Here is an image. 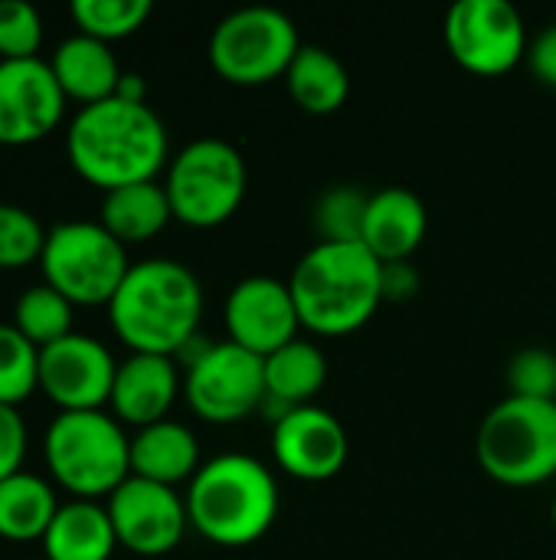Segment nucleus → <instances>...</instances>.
<instances>
[{
  "mask_svg": "<svg viewBox=\"0 0 556 560\" xmlns=\"http://www.w3.org/2000/svg\"><path fill=\"white\" fill-rule=\"evenodd\" d=\"M66 154L85 184L108 194L157 177L167 164V131L147 102L105 98L75 112L66 131Z\"/></svg>",
  "mask_w": 556,
  "mask_h": 560,
  "instance_id": "obj_1",
  "label": "nucleus"
},
{
  "mask_svg": "<svg viewBox=\"0 0 556 560\" xmlns=\"http://www.w3.org/2000/svg\"><path fill=\"white\" fill-rule=\"evenodd\" d=\"M203 289L177 259L134 262L108 302L111 331L131 354L177 358L200 328Z\"/></svg>",
  "mask_w": 556,
  "mask_h": 560,
  "instance_id": "obj_2",
  "label": "nucleus"
},
{
  "mask_svg": "<svg viewBox=\"0 0 556 560\" xmlns=\"http://www.w3.org/2000/svg\"><path fill=\"white\" fill-rule=\"evenodd\" d=\"M380 272L383 262L364 243H315L288 279L301 328L321 338L364 328L383 302Z\"/></svg>",
  "mask_w": 556,
  "mask_h": 560,
  "instance_id": "obj_3",
  "label": "nucleus"
},
{
  "mask_svg": "<svg viewBox=\"0 0 556 560\" xmlns=\"http://www.w3.org/2000/svg\"><path fill=\"white\" fill-rule=\"evenodd\" d=\"M190 528L220 548L256 545L279 515L275 476L246 453H226L200 466L187 486Z\"/></svg>",
  "mask_w": 556,
  "mask_h": 560,
  "instance_id": "obj_4",
  "label": "nucleus"
},
{
  "mask_svg": "<svg viewBox=\"0 0 556 560\" xmlns=\"http://www.w3.org/2000/svg\"><path fill=\"white\" fill-rule=\"evenodd\" d=\"M43 456L56 486L85 502L108 499L131 479V440L105 410L59 413L46 430Z\"/></svg>",
  "mask_w": 556,
  "mask_h": 560,
  "instance_id": "obj_5",
  "label": "nucleus"
},
{
  "mask_svg": "<svg viewBox=\"0 0 556 560\" xmlns=\"http://www.w3.org/2000/svg\"><path fill=\"white\" fill-rule=\"evenodd\" d=\"M475 453L488 479L508 489L556 479V400L505 397L482 420Z\"/></svg>",
  "mask_w": 556,
  "mask_h": 560,
  "instance_id": "obj_6",
  "label": "nucleus"
},
{
  "mask_svg": "<svg viewBox=\"0 0 556 560\" xmlns=\"http://www.w3.org/2000/svg\"><path fill=\"white\" fill-rule=\"evenodd\" d=\"M246 184L249 174L242 154L220 138H200L180 148L164 177L174 220L193 230L226 223L242 207Z\"/></svg>",
  "mask_w": 556,
  "mask_h": 560,
  "instance_id": "obj_7",
  "label": "nucleus"
},
{
  "mask_svg": "<svg viewBox=\"0 0 556 560\" xmlns=\"http://www.w3.org/2000/svg\"><path fill=\"white\" fill-rule=\"evenodd\" d=\"M43 282L56 289L72 305H105L121 289L131 262L128 246H121L102 223L69 220L49 230L39 259Z\"/></svg>",
  "mask_w": 556,
  "mask_h": 560,
  "instance_id": "obj_8",
  "label": "nucleus"
},
{
  "mask_svg": "<svg viewBox=\"0 0 556 560\" xmlns=\"http://www.w3.org/2000/svg\"><path fill=\"white\" fill-rule=\"evenodd\" d=\"M301 39L295 20L275 7H242L223 16L210 36V62L229 85H265L285 79Z\"/></svg>",
  "mask_w": 556,
  "mask_h": 560,
  "instance_id": "obj_9",
  "label": "nucleus"
},
{
  "mask_svg": "<svg viewBox=\"0 0 556 560\" xmlns=\"http://www.w3.org/2000/svg\"><path fill=\"white\" fill-rule=\"evenodd\" d=\"M184 394L200 420L239 423L265 404V361L233 341L203 345L187 361Z\"/></svg>",
  "mask_w": 556,
  "mask_h": 560,
  "instance_id": "obj_10",
  "label": "nucleus"
},
{
  "mask_svg": "<svg viewBox=\"0 0 556 560\" xmlns=\"http://www.w3.org/2000/svg\"><path fill=\"white\" fill-rule=\"evenodd\" d=\"M449 56L472 75H508L528 56V26L508 0H459L446 13Z\"/></svg>",
  "mask_w": 556,
  "mask_h": 560,
  "instance_id": "obj_11",
  "label": "nucleus"
},
{
  "mask_svg": "<svg viewBox=\"0 0 556 560\" xmlns=\"http://www.w3.org/2000/svg\"><path fill=\"white\" fill-rule=\"evenodd\" d=\"M118 548L138 555V558H164L170 555L187 528V502L177 495V489L147 482V479H125L105 502Z\"/></svg>",
  "mask_w": 556,
  "mask_h": 560,
  "instance_id": "obj_12",
  "label": "nucleus"
},
{
  "mask_svg": "<svg viewBox=\"0 0 556 560\" xmlns=\"http://www.w3.org/2000/svg\"><path fill=\"white\" fill-rule=\"evenodd\" d=\"M118 364L111 351L88 335H66L39 351V390L59 413L102 410L111 400Z\"/></svg>",
  "mask_w": 556,
  "mask_h": 560,
  "instance_id": "obj_13",
  "label": "nucleus"
},
{
  "mask_svg": "<svg viewBox=\"0 0 556 560\" xmlns=\"http://www.w3.org/2000/svg\"><path fill=\"white\" fill-rule=\"evenodd\" d=\"M223 318L229 341L259 354L262 361L292 345L301 328L288 282H279L272 276H249L236 282L226 295Z\"/></svg>",
  "mask_w": 556,
  "mask_h": 560,
  "instance_id": "obj_14",
  "label": "nucleus"
},
{
  "mask_svg": "<svg viewBox=\"0 0 556 560\" xmlns=\"http://www.w3.org/2000/svg\"><path fill=\"white\" fill-rule=\"evenodd\" d=\"M66 102L49 62H0V144L23 148L43 141L62 121Z\"/></svg>",
  "mask_w": 556,
  "mask_h": 560,
  "instance_id": "obj_15",
  "label": "nucleus"
},
{
  "mask_svg": "<svg viewBox=\"0 0 556 560\" xmlns=\"http://www.w3.org/2000/svg\"><path fill=\"white\" fill-rule=\"evenodd\" d=\"M347 433L341 420L315 404L288 410L272 423V456L282 472L301 482H328L347 463Z\"/></svg>",
  "mask_w": 556,
  "mask_h": 560,
  "instance_id": "obj_16",
  "label": "nucleus"
},
{
  "mask_svg": "<svg viewBox=\"0 0 556 560\" xmlns=\"http://www.w3.org/2000/svg\"><path fill=\"white\" fill-rule=\"evenodd\" d=\"M177 394H180V374H177L174 358L131 354L128 361L118 364L108 407L118 423L144 430L151 423L167 420Z\"/></svg>",
  "mask_w": 556,
  "mask_h": 560,
  "instance_id": "obj_17",
  "label": "nucleus"
},
{
  "mask_svg": "<svg viewBox=\"0 0 556 560\" xmlns=\"http://www.w3.org/2000/svg\"><path fill=\"white\" fill-rule=\"evenodd\" d=\"M426 203L406 187L377 190L367 203L364 236L360 243L387 266V262H410V256L426 240Z\"/></svg>",
  "mask_w": 556,
  "mask_h": 560,
  "instance_id": "obj_18",
  "label": "nucleus"
},
{
  "mask_svg": "<svg viewBox=\"0 0 556 560\" xmlns=\"http://www.w3.org/2000/svg\"><path fill=\"white\" fill-rule=\"evenodd\" d=\"M49 69H52L62 95L79 102L82 108L115 98V89L121 82V66H118L111 46L102 39H92L85 33L62 39L49 59Z\"/></svg>",
  "mask_w": 556,
  "mask_h": 560,
  "instance_id": "obj_19",
  "label": "nucleus"
},
{
  "mask_svg": "<svg viewBox=\"0 0 556 560\" xmlns=\"http://www.w3.org/2000/svg\"><path fill=\"white\" fill-rule=\"evenodd\" d=\"M200 472V443L197 436L174 420L151 423L131 436V476L157 482V486H180Z\"/></svg>",
  "mask_w": 556,
  "mask_h": 560,
  "instance_id": "obj_20",
  "label": "nucleus"
},
{
  "mask_svg": "<svg viewBox=\"0 0 556 560\" xmlns=\"http://www.w3.org/2000/svg\"><path fill=\"white\" fill-rule=\"evenodd\" d=\"M118 548L108 509L98 502L72 499L59 505L49 532L43 535L46 560H108Z\"/></svg>",
  "mask_w": 556,
  "mask_h": 560,
  "instance_id": "obj_21",
  "label": "nucleus"
},
{
  "mask_svg": "<svg viewBox=\"0 0 556 560\" xmlns=\"http://www.w3.org/2000/svg\"><path fill=\"white\" fill-rule=\"evenodd\" d=\"M324 381L328 361L324 351L311 341L295 338L265 358V404L279 410V420L295 407H308L321 394Z\"/></svg>",
  "mask_w": 556,
  "mask_h": 560,
  "instance_id": "obj_22",
  "label": "nucleus"
},
{
  "mask_svg": "<svg viewBox=\"0 0 556 560\" xmlns=\"http://www.w3.org/2000/svg\"><path fill=\"white\" fill-rule=\"evenodd\" d=\"M170 220H174V210H170L164 184H157V180L108 190L102 200V217H98V223L121 246L154 240Z\"/></svg>",
  "mask_w": 556,
  "mask_h": 560,
  "instance_id": "obj_23",
  "label": "nucleus"
},
{
  "mask_svg": "<svg viewBox=\"0 0 556 560\" xmlns=\"http://www.w3.org/2000/svg\"><path fill=\"white\" fill-rule=\"evenodd\" d=\"M285 85L295 105L308 115H334L351 95V75L344 62L321 46H301L285 72Z\"/></svg>",
  "mask_w": 556,
  "mask_h": 560,
  "instance_id": "obj_24",
  "label": "nucleus"
},
{
  "mask_svg": "<svg viewBox=\"0 0 556 560\" xmlns=\"http://www.w3.org/2000/svg\"><path fill=\"white\" fill-rule=\"evenodd\" d=\"M59 512L56 492L43 476L16 472L0 482V538L3 541H43Z\"/></svg>",
  "mask_w": 556,
  "mask_h": 560,
  "instance_id": "obj_25",
  "label": "nucleus"
},
{
  "mask_svg": "<svg viewBox=\"0 0 556 560\" xmlns=\"http://www.w3.org/2000/svg\"><path fill=\"white\" fill-rule=\"evenodd\" d=\"M72 302L62 299L56 289H49L46 282L43 285H33L26 289L16 305H13V328L29 341L36 345L39 351L62 341L66 335H72Z\"/></svg>",
  "mask_w": 556,
  "mask_h": 560,
  "instance_id": "obj_26",
  "label": "nucleus"
},
{
  "mask_svg": "<svg viewBox=\"0 0 556 560\" xmlns=\"http://www.w3.org/2000/svg\"><path fill=\"white\" fill-rule=\"evenodd\" d=\"M151 10V0H72L69 7L79 33L102 43H115L138 33L147 23Z\"/></svg>",
  "mask_w": 556,
  "mask_h": 560,
  "instance_id": "obj_27",
  "label": "nucleus"
},
{
  "mask_svg": "<svg viewBox=\"0 0 556 560\" xmlns=\"http://www.w3.org/2000/svg\"><path fill=\"white\" fill-rule=\"evenodd\" d=\"M39 390V348L13 325H0V404L20 407Z\"/></svg>",
  "mask_w": 556,
  "mask_h": 560,
  "instance_id": "obj_28",
  "label": "nucleus"
},
{
  "mask_svg": "<svg viewBox=\"0 0 556 560\" xmlns=\"http://www.w3.org/2000/svg\"><path fill=\"white\" fill-rule=\"evenodd\" d=\"M46 236L49 230H43V223L26 207L0 203V269L3 272L39 262L46 249Z\"/></svg>",
  "mask_w": 556,
  "mask_h": 560,
  "instance_id": "obj_29",
  "label": "nucleus"
},
{
  "mask_svg": "<svg viewBox=\"0 0 556 560\" xmlns=\"http://www.w3.org/2000/svg\"><path fill=\"white\" fill-rule=\"evenodd\" d=\"M367 203L370 197L357 187H334L321 194L315 203V230L321 233L318 243H360Z\"/></svg>",
  "mask_w": 556,
  "mask_h": 560,
  "instance_id": "obj_30",
  "label": "nucleus"
},
{
  "mask_svg": "<svg viewBox=\"0 0 556 560\" xmlns=\"http://www.w3.org/2000/svg\"><path fill=\"white\" fill-rule=\"evenodd\" d=\"M43 16L26 0H0V62L39 59Z\"/></svg>",
  "mask_w": 556,
  "mask_h": 560,
  "instance_id": "obj_31",
  "label": "nucleus"
},
{
  "mask_svg": "<svg viewBox=\"0 0 556 560\" xmlns=\"http://www.w3.org/2000/svg\"><path fill=\"white\" fill-rule=\"evenodd\" d=\"M508 387L511 397L556 400V358L541 348L518 351L508 364Z\"/></svg>",
  "mask_w": 556,
  "mask_h": 560,
  "instance_id": "obj_32",
  "label": "nucleus"
},
{
  "mask_svg": "<svg viewBox=\"0 0 556 560\" xmlns=\"http://www.w3.org/2000/svg\"><path fill=\"white\" fill-rule=\"evenodd\" d=\"M26 443H29V436H26V423H23L20 410L0 404V482L23 472Z\"/></svg>",
  "mask_w": 556,
  "mask_h": 560,
  "instance_id": "obj_33",
  "label": "nucleus"
},
{
  "mask_svg": "<svg viewBox=\"0 0 556 560\" xmlns=\"http://www.w3.org/2000/svg\"><path fill=\"white\" fill-rule=\"evenodd\" d=\"M380 289L383 302H406L419 289V272L413 262H387L380 272Z\"/></svg>",
  "mask_w": 556,
  "mask_h": 560,
  "instance_id": "obj_34",
  "label": "nucleus"
},
{
  "mask_svg": "<svg viewBox=\"0 0 556 560\" xmlns=\"http://www.w3.org/2000/svg\"><path fill=\"white\" fill-rule=\"evenodd\" d=\"M528 62H531V72L544 82L556 89V23L547 26L531 46H528Z\"/></svg>",
  "mask_w": 556,
  "mask_h": 560,
  "instance_id": "obj_35",
  "label": "nucleus"
},
{
  "mask_svg": "<svg viewBox=\"0 0 556 560\" xmlns=\"http://www.w3.org/2000/svg\"><path fill=\"white\" fill-rule=\"evenodd\" d=\"M115 98L144 105V102H147V85H144V79H141L138 72H121V82H118V89H115Z\"/></svg>",
  "mask_w": 556,
  "mask_h": 560,
  "instance_id": "obj_36",
  "label": "nucleus"
},
{
  "mask_svg": "<svg viewBox=\"0 0 556 560\" xmlns=\"http://www.w3.org/2000/svg\"><path fill=\"white\" fill-rule=\"evenodd\" d=\"M554 525H556V505H554Z\"/></svg>",
  "mask_w": 556,
  "mask_h": 560,
  "instance_id": "obj_37",
  "label": "nucleus"
}]
</instances>
